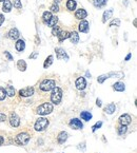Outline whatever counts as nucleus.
Instances as JSON below:
<instances>
[{
  "mask_svg": "<svg viewBox=\"0 0 137 153\" xmlns=\"http://www.w3.org/2000/svg\"><path fill=\"white\" fill-rule=\"evenodd\" d=\"M50 10H51V13H57V12H59V6L54 3V4H52L50 6Z\"/></svg>",
  "mask_w": 137,
  "mask_h": 153,
  "instance_id": "nucleus-36",
  "label": "nucleus"
},
{
  "mask_svg": "<svg viewBox=\"0 0 137 153\" xmlns=\"http://www.w3.org/2000/svg\"><path fill=\"white\" fill-rule=\"evenodd\" d=\"M12 4H14V8H16V9H21L22 8V3H21L20 0H14V2Z\"/></svg>",
  "mask_w": 137,
  "mask_h": 153,
  "instance_id": "nucleus-35",
  "label": "nucleus"
},
{
  "mask_svg": "<svg viewBox=\"0 0 137 153\" xmlns=\"http://www.w3.org/2000/svg\"><path fill=\"white\" fill-rule=\"evenodd\" d=\"M127 131H128L127 126H123V125H120L119 127L117 128V132H118L119 135H123L125 133H127Z\"/></svg>",
  "mask_w": 137,
  "mask_h": 153,
  "instance_id": "nucleus-31",
  "label": "nucleus"
},
{
  "mask_svg": "<svg viewBox=\"0 0 137 153\" xmlns=\"http://www.w3.org/2000/svg\"><path fill=\"white\" fill-rule=\"evenodd\" d=\"M37 56H38V52H34L33 54L30 55L29 58H30V59H35V58L37 57Z\"/></svg>",
  "mask_w": 137,
  "mask_h": 153,
  "instance_id": "nucleus-40",
  "label": "nucleus"
},
{
  "mask_svg": "<svg viewBox=\"0 0 137 153\" xmlns=\"http://www.w3.org/2000/svg\"><path fill=\"white\" fill-rule=\"evenodd\" d=\"M70 40L72 44H78V41H79V35L77 32H75V31H73V32H71L70 33Z\"/></svg>",
  "mask_w": 137,
  "mask_h": 153,
  "instance_id": "nucleus-22",
  "label": "nucleus"
},
{
  "mask_svg": "<svg viewBox=\"0 0 137 153\" xmlns=\"http://www.w3.org/2000/svg\"><path fill=\"white\" fill-rule=\"evenodd\" d=\"M85 75H87V77H89V78L91 77V74H90V72H89V71H87V73H85Z\"/></svg>",
  "mask_w": 137,
  "mask_h": 153,
  "instance_id": "nucleus-47",
  "label": "nucleus"
},
{
  "mask_svg": "<svg viewBox=\"0 0 137 153\" xmlns=\"http://www.w3.org/2000/svg\"><path fill=\"white\" fill-rule=\"evenodd\" d=\"M101 126H102V121H98V123H96V124H95L93 127H92V131H93V132H95L97 129L101 128Z\"/></svg>",
  "mask_w": 137,
  "mask_h": 153,
  "instance_id": "nucleus-38",
  "label": "nucleus"
},
{
  "mask_svg": "<svg viewBox=\"0 0 137 153\" xmlns=\"http://www.w3.org/2000/svg\"><path fill=\"white\" fill-rule=\"evenodd\" d=\"M123 72H110L108 74H102L100 75L99 77L97 78V81L99 82V84H102L105 79H108V78H112V77H115V78H121L123 77Z\"/></svg>",
  "mask_w": 137,
  "mask_h": 153,
  "instance_id": "nucleus-5",
  "label": "nucleus"
},
{
  "mask_svg": "<svg viewBox=\"0 0 137 153\" xmlns=\"http://www.w3.org/2000/svg\"><path fill=\"white\" fill-rule=\"evenodd\" d=\"M6 114H2V113H0V121H6Z\"/></svg>",
  "mask_w": 137,
  "mask_h": 153,
  "instance_id": "nucleus-41",
  "label": "nucleus"
},
{
  "mask_svg": "<svg viewBox=\"0 0 137 153\" xmlns=\"http://www.w3.org/2000/svg\"><path fill=\"white\" fill-rule=\"evenodd\" d=\"M131 57H132V54H131V53H129V54L127 55V57H125V61L130 60V58H131Z\"/></svg>",
  "mask_w": 137,
  "mask_h": 153,
  "instance_id": "nucleus-43",
  "label": "nucleus"
},
{
  "mask_svg": "<svg viewBox=\"0 0 137 153\" xmlns=\"http://www.w3.org/2000/svg\"><path fill=\"white\" fill-rule=\"evenodd\" d=\"M4 55H6V57L9 59V60H13V56L11 54H10V52H8V51H6L4 52Z\"/></svg>",
  "mask_w": 137,
  "mask_h": 153,
  "instance_id": "nucleus-39",
  "label": "nucleus"
},
{
  "mask_svg": "<svg viewBox=\"0 0 137 153\" xmlns=\"http://www.w3.org/2000/svg\"><path fill=\"white\" fill-rule=\"evenodd\" d=\"M62 99V90L59 87H55L51 93V100L54 105H59Z\"/></svg>",
  "mask_w": 137,
  "mask_h": 153,
  "instance_id": "nucleus-1",
  "label": "nucleus"
},
{
  "mask_svg": "<svg viewBox=\"0 0 137 153\" xmlns=\"http://www.w3.org/2000/svg\"><path fill=\"white\" fill-rule=\"evenodd\" d=\"M70 126L73 128L74 130H79V129H82L83 125H82L81 120L78 118H73L70 120Z\"/></svg>",
  "mask_w": 137,
  "mask_h": 153,
  "instance_id": "nucleus-12",
  "label": "nucleus"
},
{
  "mask_svg": "<svg viewBox=\"0 0 137 153\" xmlns=\"http://www.w3.org/2000/svg\"><path fill=\"white\" fill-rule=\"evenodd\" d=\"M12 2L10 1V0H4L3 1V6H2V11L6 12V13H10L11 10H12Z\"/></svg>",
  "mask_w": 137,
  "mask_h": 153,
  "instance_id": "nucleus-21",
  "label": "nucleus"
},
{
  "mask_svg": "<svg viewBox=\"0 0 137 153\" xmlns=\"http://www.w3.org/2000/svg\"><path fill=\"white\" fill-rule=\"evenodd\" d=\"M60 31H61V30H60V28H59V26H53V30H52V35L53 36H57V35L59 34V33H60Z\"/></svg>",
  "mask_w": 137,
  "mask_h": 153,
  "instance_id": "nucleus-34",
  "label": "nucleus"
},
{
  "mask_svg": "<svg viewBox=\"0 0 137 153\" xmlns=\"http://www.w3.org/2000/svg\"><path fill=\"white\" fill-rule=\"evenodd\" d=\"M49 124H50V121H49L48 118H45V117H39V118L36 120L34 128H35L36 131H43L48 128Z\"/></svg>",
  "mask_w": 137,
  "mask_h": 153,
  "instance_id": "nucleus-3",
  "label": "nucleus"
},
{
  "mask_svg": "<svg viewBox=\"0 0 137 153\" xmlns=\"http://www.w3.org/2000/svg\"><path fill=\"white\" fill-rule=\"evenodd\" d=\"M15 49L17 50L18 52H22L25 49V42L22 39H18L17 42L15 44Z\"/></svg>",
  "mask_w": 137,
  "mask_h": 153,
  "instance_id": "nucleus-17",
  "label": "nucleus"
},
{
  "mask_svg": "<svg viewBox=\"0 0 137 153\" xmlns=\"http://www.w3.org/2000/svg\"><path fill=\"white\" fill-rule=\"evenodd\" d=\"M75 86H76V88H77L78 90H80V91L85 90V87H87V81H85V77L77 78L76 81H75Z\"/></svg>",
  "mask_w": 137,
  "mask_h": 153,
  "instance_id": "nucleus-10",
  "label": "nucleus"
},
{
  "mask_svg": "<svg viewBox=\"0 0 137 153\" xmlns=\"http://www.w3.org/2000/svg\"><path fill=\"white\" fill-rule=\"evenodd\" d=\"M55 87H56V81L53 80V79H44L43 81H41L40 86H39L41 91H44V92L51 91Z\"/></svg>",
  "mask_w": 137,
  "mask_h": 153,
  "instance_id": "nucleus-4",
  "label": "nucleus"
},
{
  "mask_svg": "<svg viewBox=\"0 0 137 153\" xmlns=\"http://www.w3.org/2000/svg\"><path fill=\"white\" fill-rule=\"evenodd\" d=\"M8 36H9L10 39L16 40V39H18V38H19V36H20V33H19L18 29H16V28H13V29L10 30V32H9V34H8Z\"/></svg>",
  "mask_w": 137,
  "mask_h": 153,
  "instance_id": "nucleus-14",
  "label": "nucleus"
},
{
  "mask_svg": "<svg viewBox=\"0 0 137 153\" xmlns=\"http://www.w3.org/2000/svg\"><path fill=\"white\" fill-rule=\"evenodd\" d=\"M89 29H90V26H89V22H87V20H81V22L79 23V26H78V30H79V32H81V33H87L89 32Z\"/></svg>",
  "mask_w": 137,
  "mask_h": 153,
  "instance_id": "nucleus-13",
  "label": "nucleus"
},
{
  "mask_svg": "<svg viewBox=\"0 0 137 153\" xmlns=\"http://www.w3.org/2000/svg\"><path fill=\"white\" fill-rule=\"evenodd\" d=\"M120 26V20L118 19V18H115V19H113V20L111 21V23H110V26Z\"/></svg>",
  "mask_w": 137,
  "mask_h": 153,
  "instance_id": "nucleus-37",
  "label": "nucleus"
},
{
  "mask_svg": "<svg viewBox=\"0 0 137 153\" xmlns=\"http://www.w3.org/2000/svg\"><path fill=\"white\" fill-rule=\"evenodd\" d=\"M57 37H58L59 42H62L63 40H65V39H67V38L70 37V32H67V31H60V33L57 35Z\"/></svg>",
  "mask_w": 137,
  "mask_h": 153,
  "instance_id": "nucleus-19",
  "label": "nucleus"
},
{
  "mask_svg": "<svg viewBox=\"0 0 137 153\" xmlns=\"http://www.w3.org/2000/svg\"><path fill=\"white\" fill-rule=\"evenodd\" d=\"M3 1H4V0H0V2H3Z\"/></svg>",
  "mask_w": 137,
  "mask_h": 153,
  "instance_id": "nucleus-48",
  "label": "nucleus"
},
{
  "mask_svg": "<svg viewBox=\"0 0 137 153\" xmlns=\"http://www.w3.org/2000/svg\"><path fill=\"white\" fill-rule=\"evenodd\" d=\"M67 136H69L67 132H65V131H61V132L58 134V136H57V141H58L59 144H64V142L67 139Z\"/></svg>",
  "mask_w": 137,
  "mask_h": 153,
  "instance_id": "nucleus-18",
  "label": "nucleus"
},
{
  "mask_svg": "<svg viewBox=\"0 0 137 153\" xmlns=\"http://www.w3.org/2000/svg\"><path fill=\"white\" fill-rule=\"evenodd\" d=\"M10 124L14 128L19 127V125H20V118H19V116L15 112H12L11 115H10Z\"/></svg>",
  "mask_w": 137,
  "mask_h": 153,
  "instance_id": "nucleus-7",
  "label": "nucleus"
},
{
  "mask_svg": "<svg viewBox=\"0 0 137 153\" xmlns=\"http://www.w3.org/2000/svg\"><path fill=\"white\" fill-rule=\"evenodd\" d=\"M118 121H119V124L123 125V126H128V125H130L132 123V117L129 115V114H123V115H121L119 117Z\"/></svg>",
  "mask_w": 137,
  "mask_h": 153,
  "instance_id": "nucleus-11",
  "label": "nucleus"
},
{
  "mask_svg": "<svg viewBox=\"0 0 137 153\" xmlns=\"http://www.w3.org/2000/svg\"><path fill=\"white\" fill-rule=\"evenodd\" d=\"M35 92V90L33 87H28V88H24V89H21L19 90V95L21 97H30L32 96Z\"/></svg>",
  "mask_w": 137,
  "mask_h": 153,
  "instance_id": "nucleus-8",
  "label": "nucleus"
},
{
  "mask_svg": "<svg viewBox=\"0 0 137 153\" xmlns=\"http://www.w3.org/2000/svg\"><path fill=\"white\" fill-rule=\"evenodd\" d=\"M112 16H113V9L107 10V11L103 13V15H102V22L105 23L109 19H111Z\"/></svg>",
  "mask_w": 137,
  "mask_h": 153,
  "instance_id": "nucleus-16",
  "label": "nucleus"
},
{
  "mask_svg": "<svg viewBox=\"0 0 137 153\" xmlns=\"http://www.w3.org/2000/svg\"><path fill=\"white\" fill-rule=\"evenodd\" d=\"M80 117H81L82 119H85V121H89L92 119L93 115H92L90 112H87V111H82V112L80 113Z\"/></svg>",
  "mask_w": 137,
  "mask_h": 153,
  "instance_id": "nucleus-25",
  "label": "nucleus"
},
{
  "mask_svg": "<svg viewBox=\"0 0 137 153\" xmlns=\"http://www.w3.org/2000/svg\"><path fill=\"white\" fill-rule=\"evenodd\" d=\"M3 142H4V138H3L2 136H0V146L3 144Z\"/></svg>",
  "mask_w": 137,
  "mask_h": 153,
  "instance_id": "nucleus-45",
  "label": "nucleus"
},
{
  "mask_svg": "<svg viewBox=\"0 0 137 153\" xmlns=\"http://www.w3.org/2000/svg\"><path fill=\"white\" fill-rule=\"evenodd\" d=\"M17 68L19 71H25L26 70V62L24 60H18L17 62Z\"/></svg>",
  "mask_w": 137,
  "mask_h": 153,
  "instance_id": "nucleus-28",
  "label": "nucleus"
},
{
  "mask_svg": "<svg viewBox=\"0 0 137 153\" xmlns=\"http://www.w3.org/2000/svg\"><path fill=\"white\" fill-rule=\"evenodd\" d=\"M30 138H31V136H30L29 133L21 132L16 136V142L19 145H26L30 142Z\"/></svg>",
  "mask_w": 137,
  "mask_h": 153,
  "instance_id": "nucleus-6",
  "label": "nucleus"
},
{
  "mask_svg": "<svg viewBox=\"0 0 137 153\" xmlns=\"http://www.w3.org/2000/svg\"><path fill=\"white\" fill-rule=\"evenodd\" d=\"M6 91V94H8L9 96H11V97H13V96L15 95V89H14V87H12V86H8Z\"/></svg>",
  "mask_w": 137,
  "mask_h": 153,
  "instance_id": "nucleus-32",
  "label": "nucleus"
},
{
  "mask_svg": "<svg viewBox=\"0 0 137 153\" xmlns=\"http://www.w3.org/2000/svg\"><path fill=\"white\" fill-rule=\"evenodd\" d=\"M93 4L95 8L100 9V8H103L107 4V0H93Z\"/></svg>",
  "mask_w": 137,
  "mask_h": 153,
  "instance_id": "nucleus-24",
  "label": "nucleus"
},
{
  "mask_svg": "<svg viewBox=\"0 0 137 153\" xmlns=\"http://www.w3.org/2000/svg\"><path fill=\"white\" fill-rule=\"evenodd\" d=\"M6 97V91L4 88L0 87V100H4Z\"/></svg>",
  "mask_w": 137,
  "mask_h": 153,
  "instance_id": "nucleus-33",
  "label": "nucleus"
},
{
  "mask_svg": "<svg viewBox=\"0 0 137 153\" xmlns=\"http://www.w3.org/2000/svg\"><path fill=\"white\" fill-rule=\"evenodd\" d=\"M53 59H54V57H53V55H50L49 57L45 59V61H44V64H43V68L44 69H48L49 66H51V64H53Z\"/></svg>",
  "mask_w": 137,
  "mask_h": 153,
  "instance_id": "nucleus-30",
  "label": "nucleus"
},
{
  "mask_svg": "<svg viewBox=\"0 0 137 153\" xmlns=\"http://www.w3.org/2000/svg\"><path fill=\"white\" fill-rule=\"evenodd\" d=\"M53 109H54V107L51 102H44L37 108V113L39 115H48L52 112Z\"/></svg>",
  "mask_w": 137,
  "mask_h": 153,
  "instance_id": "nucleus-2",
  "label": "nucleus"
},
{
  "mask_svg": "<svg viewBox=\"0 0 137 153\" xmlns=\"http://www.w3.org/2000/svg\"><path fill=\"white\" fill-rule=\"evenodd\" d=\"M96 105L98 106V107H101V106H102L101 100H100V99H97V100H96Z\"/></svg>",
  "mask_w": 137,
  "mask_h": 153,
  "instance_id": "nucleus-44",
  "label": "nucleus"
},
{
  "mask_svg": "<svg viewBox=\"0 0 137 153\" xmlns=\"http://www.w3.org/2000/svg\"><path fill=\"white\" fill-rule=\"evenodd\" d=\"M62 0H54V3H55V4H58L59 2H61Z\"/></svg>",
  "mask_w": 137,
  "mask_h": 153,
  "instance_id": "nucleus-46",
  "label": "nucleus"
},
{
  "mask_svg": "<svg viewBox=\"0 0 137 153\" xmlns=\"http://www.w3.org/2000/svg\"><path fill=\"white\" fill-rule=\"evenodd\" d=\"M87 13L85 9H79L75 12V17L79 20H83L85 18H87Z\"/></svg>",
  "mask_w": 137,
  "mask_h": 153,
  "instance_id": "nucleus-15",
  "label": "nucleus"
},
{
  "mask_svg": "<svg viewBox=\"0 0 137 153\" xmlns=\"http://www.w3.org/2000/svg\"><path fill=\"white\" fill-rule=\"evenodd\" d=\"M52 13H51V12H49V11H45L43 13V14H42V20H43V22L45 23V24H47L48 22H49V20H50L51 18H52Z\"/></svg>",
  "mask_w": 137,
  "mask_h": 153,
  "instance_id": "nucleus-26",
  "label": "nucleus"
},
{
  "mask_svg": "<svg viewBox=\"0 0 137 153\" xmlns=\"http://www.w3.org/2000/svg\"><path fill=\"white\" fill-rule=\"evenodd\" d=\"M55 52H56V56H57V58L58 59H64V60L67 61L69 60V55L67 54V52L64 51L62 48H57V49L55 50Z\"/></svg>",
  "mask_w": 137,
  "mask_h": 153,
  "instance_id": "nucleus-9",
  "label": "nucleus"
},
{
  "mask_svg": "<svg viewBox=\"0 0 137 153\" xmlns=\"http://www.w3.org/2000/svg\"><path fill=\"white\" fill-rule=\"evenodd\" d=\"M57 22H58V17L57 16H52V18L49 20V22L47 24L49 26H51V28H53V26H55L57 24Z\"/></svg>",
  "mask_w": 137,
  "mask_h": 153,
  "instance_id": "nucleus-29",
  "label": "nucleus"
},
{
  "mask_svg": "<svg viewBox=\"0 0 137 153\" xmlns=\"http://www.w3.org/2000/svg\"><path fill=\"white\" fill-rule=\"evenodd\" d=\"M113 89H114V91H117V92H123L125 90V86L123 82L118 81V82H115V84H113Z\"/></svg>",
  "mask_w": 137,
  "mask_h": 153,
  "instance_id": "nucleus-20",
  "label": "nucleus"
},
{
  "mask_svg": "<svg viewBox=\"0 0 137 153\" xmlns=\"http://www.w3.org/2000/svg\"><path fill=\"white\" fill-rule=\"evenodd\" d=\"M3 22H4V16L2 14H0V26H2Z\"/></svg>",
  "mask_w": 137,
  "mask_h": 153,
  "instance_id": "nucleus-42",
  "label": "nucleus"
},
{
  "mask_svg": "<svg viewBox=\"0 0 137 153\" xmlns=\"http://www.w3.org/2000/svg\"><path fill=\"white\" fill-rule=\"evenodd\" d=\"M115 110H116V106L114 102H111V104L107 105V107L105 108V112L107 114H113L115 112Z\"/></svg>",
  "mask_w": 137,
  "mask_h": 153,
  "instance_id": "nucleus-23",
  "label": "nucleus"
},
{
  "mask_svg": "<svg viewBox=\"0 0 137 153\" xmlns=\"http://www.w3.org/2000/svg\"><path fill=\"white\" fill-rule=\"evenodd\" d=\"M76 6H77V2H76L75 0H67V10H70V11H74V10L76 9Z\"/></svg>",
  "mask_w": 137,
  "mask_h": 153,
  "instance_id": "nucleus-27",
  "label": "nucleus"
}]
</instances>
